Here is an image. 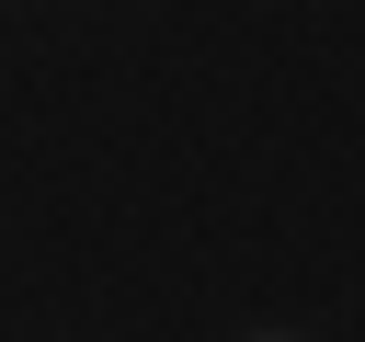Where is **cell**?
<instances>
[{
	"mask_svg": "<svg viewBox=\"0 0 365 342\" xmlns=\"http://www.w3.org/2000/svg\"><path fill=\"white\" fill-rule=\"evenodd\" d=\"M251 342H297V331H251Z\"/></svg>",
	"mask_w": 365,
	"mask_h": 342,
	"instance_id": "6da1fadb",
	"label": "cell"
}]
</instances>
